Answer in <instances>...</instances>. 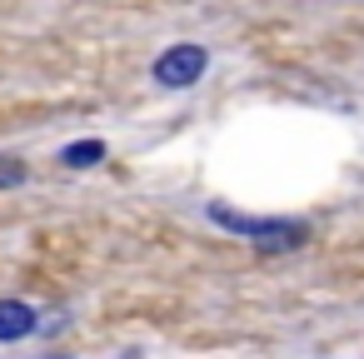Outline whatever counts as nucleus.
Wrapping results in <instances>:
<instances>
[{
    "instance_id": "obj_1",
    "label": "nucleus",
    "mask_w": 364,
    "mask_h": 359,
    "mask_svg": "<svg viewBox=\"0 0 364 359\" xmlns=\"http://www.w3.org/2000/svg\"><path fill=\"white\" fill-rule=\"evenodd\" d=\"M205 220L220 225V230H230V235H240V240H250L259 254H289V250H299L309 240V225L304 220H289V215H240L225 200H210L205 205Z\"/></svg>"
},
{
    "instance_id": "obj_2",
    "label": "nucleus",
    "mask_w": 364,
    "mask_h": 359,
    "mask_svg": "<svg viewBox=\"0 0 364 359\" xmlns=\"http://www.w3.org/2000/svg\"><path fill=\"white\" fill-rule=\"evenodd\" d=\"M205 70H210V50H205L200 41H175V45H165V50L155 55V65H150V75H155L160 90H195V85L205 80Z\"/></svg>"
},
{
    "instance_id": "obj_3",
    "label": "nucleus",
    "mask_w": 364,
    "mask_h": 359,
    "mask_svg": "<svg viewBox=\"0 0 364 359\" xmlns=\"http://www.w3.org/2000/svg\"><path fill=\"white\" fill-rule=\"evenodd\" d=\"M41 329V314L26 304V299H0V344H21V339H31Z\"/></svg>"
},
{
    "instance_id": "obj_4",
    "label": "nucleus",
    "mask_w": 364,
    "mask_h": 359,
    "mask_svg": "<svg viewBox=\"0 0 364 359\" xmlns=\"http://www.w3.org/2000/svg\"><path fill=\"white\" fill-rule=\"evenodd\" d=\"M110 150H105V140H95V135H85V140H70V145H60V165L65 170H95L100 160H105Z\"/></svg>"
},
{
    "instance_id": "obj_5",
    "label": "nucleus",
    "mask_w": 364,
    "mask_h": 359,
    "mask_svg": "<svg viewBox=\"0 0 364 359\" xmlns=\"http://www.w3.org/2000/svg\"><path fill=\"white\" fill-rule=\"evenodd\" d=\"M26 180H31V165L21 155H11V150H0V190H16Z\"/></svg>"
},
{
    "instance_id": "obj_6",
    "label": "nucleus",
    "mask_w": 364,
    "mask_h": 359,
    "mask_svg": "<svg viewBox=\"0 0 364 359\" xmlns=\"http://www.w3.org/2000/svg\"><path fill=\"white\" fill-rule=\"evenodd\" d=\"M41 359H75V354H41Z\"/></svg>"
}]
</instances>
